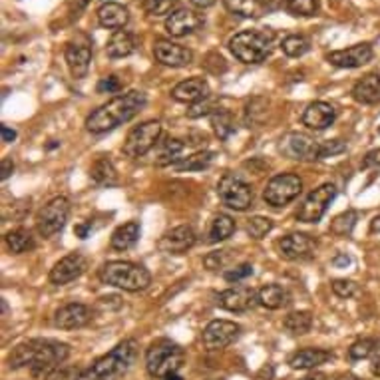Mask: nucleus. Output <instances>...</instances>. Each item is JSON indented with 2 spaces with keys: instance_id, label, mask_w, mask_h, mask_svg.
<instances>
[{
  "instance_id": "nucleus-55",
  "label": "nucleus",
  "mask_w": 380,
  "mask_h": 380,
  "mask_svg": "<svg viewBox=\"0 0 380 380\" xmlns=\"http://www.w3.org/2000/svg\"><path fill=\"white\" fill-rule=\"evenodd\" d=\"M332 265H334V267H347V265H351V257L347 253L337 255V257L332 259Z\"/></svg>"
},
{
  "instance_id": "nucleus-47",
  "label": "nucleus",
  "mask_w": 380,
  "mask_h": 380,
  "mask_svg": "<svg viewBox=\"0 0 380 380\" xmlns=\"http://www.w3.org/2000/svg\"><path fill=\"white\" fill-rule=\"evenodd\" d=\"M253 275V265L251 263H241L233 267V269H229V271H225V281L227 283H239V281H245L247 277H251Z\"/></svg>"
},
{
  "instance_id": "nucleus-7",
  "label": "nucleus",
  "mask_w": 380,
  "mask_h": 380,
  "mask_svg": "<svg viewBox=\"0 0 380 380\" xmlns=\"http://www.w3.org/2000/svg\"><path fill=\"white\" fill-rule=\"evenodd\" d=\"M217 195L229 209L247 211L253 205V189L235 174H225L217 184Z\"/></svg>"
},
{
  "instance_id": "nucleus-10",
  "label": "nucleus",
  "mask_w": 380,
  "mask_h": 380,
  "mask_svg": "<svg viewBox=\"0 0 380 380\" xmlns=\"http://www.w3.org/2000/svg\"><path fill=\"white\" fill-rule=\"evenodd\" d=\"M70 217V201L66 197H54L44 205L36 217V229L42 237H52L64 229Z\"/></svg>"
},
{
  "instance_id": "nucleus-17",
  "label": "nucleus",
  "mask_w": 380,
  "mask_h": 380,
  "mask_svg": "<svg viewBox=\"0 0 380 380\" xmlns=\"http://www.w3.org/2000/svg\"><path fill=\"white\" fill-rule=\"evenodd\" d=\"M374 56L371 44H354L351 48L334 50L327 54V60L337 68H361L364 64H369Z\"/></svg>"
},
{
  "instance_id": "nucleus-57",
  "label": "nucleus",
  "mask_w": 380,
  "mask_h": 380,
  "mask_svg": "<svg viewBox=\"0 0 380 380\" xmlns=\"http://www.w3.org/2000/svg\"><path fill=\"white\" fill-rule=\"evenodd\" d=\"M371 233L380 235V215L379 217H374V219L371 221Z\"/></svg>"
},
{
  "instance_id": "nucleus-13",
  "label": "nucleus",
  "mask_w": 380,
  "mask_h": 380,
  "mask_svg": "<svg viewBox=\"0 0 380 380\" xmlns=\"http://www.w3.org/2000/svg\"><path fill=\"white\" fill-rule=\"evenodd\" d=\"M281 154L287 156L289 159H297V162H317L321 159V144H317L312 137L299 134V132H291L281 139Z\"/></svg>"
},
{
  "instance_id": "nucleus-62",
  "label": "nucleus",
  "mask_w": 380,
  "mask_h": 380,
  "mask_svg": "<svg viewBox=\"0 0 380 380\" xmlns=\"http://www.w3.org/2000/svg\"><path fill=\"white\" fill-rule=\"evenodd\" d=\"M164 380H181V379H179L177 374H174V376H167V379H164Z\"/></svg>"
},
{
  "instance_id": "nucleus-4",
  "label": "nucleus",
  "mask_w": 380,
  "mask_h": 380,
  "mask_svg": "<svg viewBox=\"0 0 380 380\" xmlns=\"http://www.w3.org/2000/svg\"><path fill=\"white\" fill-rule=\"evenodd\" d=\"M186 361L184 349L171 339H157L146 351V369L154 379H167L174 376Z\"/></svg>"
},
{
  "instance_id": "nucleus-42",
  "label": "nucleus",
  "mask_w": 380,
  "mask_h": 380,
  "mask_svg": "<svg viewBox=\"0 0 380 380\" xmlns=\"http://www.w3.org/2000/svg\"><path fill=\"white\" fill-rule=\"evenodd\" d=\"M285 9L292 16H315L319 10V0H285Z\"/></svg>"
},
{
  "instance_id": "nucleus-19",
  "label": "nucleus",
  "mask_w": 380,
  "mask_h": 380,
  "mask_svg": "<svg viewBox=\"0 0 380 380\" xmlns=\"http://www.w3.org/2000/svg\"><path fill=\"white\" fill-rule=\"evenodd\" d=\"M195 239L197 237H195V231L191 225H179L176 229L167 231L157 241V247H159V251H164L167 255H184L194 247Z\"/></svg>"
},
{
  "instance_id": "nucleus-61",
  "label": "nucleus",
  "mask_w": 380,
  "mask_h": 380,
  "mask_svg": "<svg viewBox=\"0 0 380 380\" xmlns=\"http://www.w3.org/2000/svg\"><path fill=\"white\" fill-rule=\"evenodd\" d=\"M302 380H329L324 374H312V376H307V379Z\"/></svg>"
},
{
  "instance_id": "nucleus-6",
  "label": "nucleus",
  "mask_w": 380,
  "mask_h": 380,
  "mask_svg": "<svg viewBox=\"0 0 380 380\" xmlns=\"http://www.w3.org/2000/svg\"><path fill=\"white\" fill-rule=\"evenodd\" d=\"M271 42L273 38L267 32L243 30L229 40V50L243 64H259L271 54Z\"/></svg>"
},
{
  "instance_id": "nucleus-40",
  "label": "nucleus",
  "mask_w": 380,
  "mask_h": 380,
  "mask_svg": "<svg viewBox=\"0 0 380 380\" xmlns=\"http://www.w3.org/2000/svg\"><path fill=\"white\" fill-rule=\"evenodd\" d=\"M211 126H213L215 136L219 139H227L235 132V122L231 114L227 110H217L213 116H211Z\"/></svg>"
},
{
  "instance_id": "nucleus-21",
  "label": "nucleus",
  "mask_w": 380,
  "mask_h": 380,
  "mask_svg": "<svg viewBox=\"0 0 380 380\" xmlns=\"http://www.w3.org/2000/svg\"><path fill=\"white\" fill-rule=\"evenodd\" d=\"M201 26H204V16L187 9H177L166 20V32L174 38L187 36V34H191V32L201 28Z\"/></svg>"
},
{
  "instance_id": "nucleus-16",
  "label": "nucleus",
  "mask_w": 380,
  "mask_h": 380,
  "mask_svg": "<svg viewBox=\"0 0 380 380\" xmlns=\"http://www.w3.org/2000/svg\"><path fill=\"white\" fill-rule=\"evenodd\" d=\"M259 302V292H255L251 287H231L217 297V305L229 312H245L253 309Z\"/></svg>"
},
{
  "instance_id": "nucleus-48",
  "label": "nucleus",
  "mask_w": 380,
  "mask_h": 380,
  "mask_svg": "<svg viewBox=\"0 0 380 380\" xmlns=\"http://www.w3.org/2000/svg\"><path fill=\"white\" fill-rule=\"evenodd\" d=\"M229 253L231 251H227V249H221V251H211V253L207 255L204 259L205 267L209 269V271H217V269H223L227 261H229Z\"/></svg>"
},
{
  "instance_id": "nucleus-29",
  "label": "nucleus",
  "mask_w": 380,
  "mask_h": 380,
  "mask_svg": "<svg viewBox=\"0 0 380 380\" xmlns=\"http://www.w3.org/2000/svg\"><path fill=\"white\" fill-rule=\"evenodd\" d=\"M136 50V38L127 30H116L106 44V52L110 58H126L134 54Z\"/></svg>"
},
{
  "instance_id": "nucleus-32",
  "label": "nucleus",
  "mask_w": 380,
  "mask_h": 380,
  "mask_svg": "<svg viewBox=\"0 0 380 380\" xmlns=\"http://www.w3.org/2000/svg\"><path fill=\"white\" fill-rule=\"evenodd\" d=\"M139 239V223L137 221H127V223L120 225L116 231L112 233V249L116 251H127L137 243Z\"/></svg>"
},
{
  "instance_id": "nucleus-15",
  "label": "nucleus",
  "mask_w": 380,
  "mask_h": 380,
  "mask_svg": "<svg viewBox=\"0 0 380 380\" xmlns=\"http://www.w3.org/2000/svg\"><path fill=\"white\" fill-rule=\"evenodd\" d=\"M154 56L159 64L171 66V68H184V66H189L194 62L191 50L166 38H157L154 42Z\"/></svg>"
},
{
  "instance_id": "nucleus-38",
  "label": "nucleus",
  "mask_w": 380,
  "mask_h": 380,
  "mask_svg": "<svg viewBox=\"0 0 380 380\" xmlns=\"http://www.w3.org/2000/svg\"><path fill=\"white\" fill-rule=\"evenodd\" d=\"M357 221H359V213H357L354 209H347L344 213L337 215V217L332 219L329 231H331L332 235H337V237H347V235L352 233Z\"/></svg>"
},
{
  "instance_id": "nucleus-9",
  "label": "nucleus",
  "mask_w": 380,
  "mask_h": 380,
  "mask_svg": "<svg viewBox=\"0 0 380 380\" xmlns=\"http://www.w3.org/2000/svg\"><path fill=\"white\" fill-rule=\"evenodd\" d=\"M302 191V179L295 174H279L269 179L265 187L263 199L273 207H285L295 201Z\"/></svg>"
},
{
  "instance_id": "nucleus-34",
  "label": "nucleus",
  "mask_w": 380,
  "mask_h": 380,
  "mask_svg": "<svg viewBox=\"0 0 380 380\" xmlns=\"http://www.w3.org/2000/svg\"><path fill=\"white\" fill-rule=\"evenodd\" d=\"M235 229H237V225H235L233 217L219 213L217 217H213L211 227H209V241H213V243L227 241L235 233Z\"/></svg>"
},
{
  "instance_id": "nucleus-8",
  "label": "nucleus",
  "mask_w": 380,
  "mask_h": 380,
  "mask_svg": "<svg viewBox=\"0 0 380 380\" xmlns=\"http://www.w3.org/2000/svg\"><path fill=\"white\" fill-rule=\"evenodd\" d=\"M159 137H162V124L157 120H149V122L136 126L127 134L122 149L127 157L136 159V157L146 156L149 149H154Z\"/></svg>"
},
{
  "instance_id": "nucleus-3",
  "label": "nucleus",
  "mask_w": 380,
  "mask_h": 380,
  "mask_svg": "<svg viewBox=\"0 0 380 380\" xmlns=\"http://www.w3.org/2000/svg\"><path fill=\"white\" fill-rule=\"evenodd\" d=\"M137 359V341L136 339H126L116 344L104 357L92 362L86 371H82L76 380H117L122 379Z\"/></svg>"
},
{
  "instance_id": "nucleus-5",
  "label": "nucleus",
  "mask_w": 380,
  "mask_h": 380,
  "mask_svg": "<svg viewBox=\"0 0 380 380\" xmlns=\"http://www.w3.org/2000/svg\"><path fill=\"white\" fill-rule=\"evenodd\" d=\"M100 281L116 289L137 292L146 291L152 285V275L146 267L130 261H110L100 269Z\"/></svg>"
},
{
  "instance_id": "nucleus-56",
  "label": "nucleus",
  "mask_w": 380,
  "mask_h": 380,
  "mask_svg": "<svg viewBox=\"0 0 380 380\" xmlns=\"http://www.w3.org/2000/svg\"><path fill=\"white\" fill-rule=\"evenodd\" d=\"M189 2L194 4L195 9L204 10V9H209V6H213L217 0H189Z\"/></svg>"
},
{
  "instance_id": "nucleus-51",
  "label": "nucleus",
  "mask_w": 380,
  "mask_h": 380,
  "mask_svg": "<svg viewBox=\"0 0 380 380\" xmlns=\"http://www.w3.org/2000/svg\"><path fill=\"white\" fill-rule=\"evenodd\" d=\"M380 167V147L369 152L362 159V169H379Z\"/></svg>"
},
{
  "instance_id": "nucleus-39",
  "label": "nucleus",
  "mask_w": 380,
  "mask_h": 380,
  "mask_svg": "<svg viewBox=\"0 0 380 380\" xmlns=\"http://www.w3.org/2000/svg\"><path fill=\"white\" fill-rule=\"evenodd\" d=\"M281 50L289 58H301L302 54H307L311 50V42L301 34H289L281 42Z\"/></svg>"
},
{
  "instance_id": "nucleus-37",
  "label": "nucleus",
  "mask_w": 380,
  "mask_h": 380,
  "mask_svg": "<svg viewBox=\"0 0 380 380\" xmlns=\"http://www.w3.org/2000/svg\"><path fill=\"white\" fill-rule=\"evenodd\" d=\"M184 142H179L176 137H167L166 142H162L159 147V156H157V166H176L179 154L184 152Z\"/></svg>"
},
{
  "instance_id": "nucleus-33",
  "label": "nucleus",
  "mask_w": 380,
  "mask_h": 380,
  "mask_svg": "<svg viewBox=\"0 0 380 380\" xmlns=\"http://www.w3.org/2000/svg\"><path fill=\"white\" fill-rule=\"evenodd\" d=\"M4 239H6V245H9V249L14 255L28 253L32 249H36V241H34L32 233L28 229H22V227L9 231Z\"/></svg>"
},
{
  "instance_id": "nucleus-53",
  "label": "nucleus",
  "mask_w": 380,
  "mask_h": 380,
  "mask_svg": "<svg viewBox=\"0 0 380 380\" xmlns=\"http://www.w3.org/2000/svg\"><path fill=\"white\" fill-rule=\"evenodd\" d=\"M90 229H92V223L86 221V223L76 225V227H74V233H76V237H80V239H86L90 235Z\"/></svg>"
},
{
  "instance_id": "nucleus-54",
  "label": "nucleus",
  "mask_w": 380,
  "mask_h": 380,
  "mask_svg": "<svg viewBox=\"0 0 380 380\" xmlns=\"http://www.w3.org/2000/svg\"><path fill=\"white\" fill-rule=\"evenodd\" d=\"M0 136H2V142L10 144V142H14V139H16V132H14V130H10L9 126H2L0 127Z\"/></svg>"
},
{
  "instance_id": "nucleus-28",
  "label": "nucleus",
  "mask_w": 380,
  "mask_h": 380,
  "mask_svg": "<svg viewBox=\"0 0 380 380\" xmlns=\"http://www.w3.org/2000/svg\"><path fill=\"white\" fill-rule=\"evenodd\" d=\"M225 9L243 19H259L271 9V0H223Z\"/></svg>"
},
{
  "instance_id": "nucleus-2",
  "label": "nucleus",
  "mask_w": 380,
  "mask_h": 380,
  "mask_svg": "<svg viewBox=\"0 0 380 380\" xmlns=\"http://www.w3.org/2000/svg\"><path fill=\"white\" fill-rule=\"evenodd\" d=\"M147 97L139 90H130L126 94L112 97L104 106L94 110L86 120V130L90 134H106L122 124H127L146 107Z\"/></svg>"
},
{
  "instance_id": "nucleus-25",
  "label": "nucleus",
  "mask_w": 380,
  "mask_h": 380,
  "mask_svg": "<svg viewBox=\"0 0 380 380\" xmlns=\"http://www.w3.org/2000/svg\"><path fill=\"white\" fill-rule=\"evenodd\" d=\"M332 359H334V354L324 349H301L289 359V366L295 371H311V369H317Z\"/></svg>"
},
{
  "instance_id": "nucleus-59",
  "label": "nucleus",
  "mask_w": 380,
  "mask_h": 380,
  "mask_svg": "<svg viewBox=\"0 0 380 380\" xmlns=\"http://www.w3.org/2000/svg\"><path fill=\"white\" fill-rule=\"evenodd\" d=\"M90 4V0H74V6H76V12L84 10Z\"/></svg>"
},
{
  "instance_id": "nucleus-1",
  "label": "nucleus",
  "mask_w": 380,
  "mask_h": 380,
  "mask_svg": "<svg viewBox=\"0 0 380 380\" xmlns=\"http://www.w3.org/2000/svg\"><path fill=\"white\" fill-rule=\"evenodd\" d=\"M70 357V347L66 342L52 339H32L14 347L9 357V366L12 371L30 369L34 376L50 374Z\"/></svg>"
},
{
  "instance_id": "nucleus-49",
  "label": "nucleus",
  "mask_w": 380,
  "mask_h": 380,
  "mask_svg": "<svg viewBox=\"0 0 380 380\" xmlns=\"http://www.w3.org/2000/svg\"><path fill=\"white\" fill-rule=\"evenodd\" d=\"M342 152H347V144L342 139H329V142L321 144V159L339 156Z\"/></svg>"
},
{
  "instance_id": "nucleus-18",
  "label": "nucleus",
  "mask_w": 380,
  "mask_h": 380,
  "mask_svg": "<svg viewBox=\"0 0 380 380\" xmlns=\"http://www.w3.org/2000/svg\"><path fill=\"white\" fill-rule=\"evenodd\" d=\"M88 261L86 257L80 253H70L66 257H62L58 263L52 267L50 271V283L54 285H68L72 281H76L80 275L86 271Z\"/></svg>"
},
{
  "instance_id": "nucleus-43",
  "label": "nucleus",
  "mask_w": 380,
  "mask_h": 380,
  "mask_svg": "<svg viewBox=\"0 0 380 380\" xmlns=\"http://www.w3.org/2000/svg\"><path fill=\"white\" fill-rule=\"evenodd\" d=\"M273 231V221L269 217H261V215H255L247 221V233L251 235L253 239H263L267 237V233Z\"/></svg>"
},
{
  "instance_id": "nucleus-45",
  "label": "nucleus",
  "mask_w": 380,
  "mask_h": 380,
  "mask_svg": "<svg viewBox=\"0 0 380 380\" xmlns=\"http://www.w3.org/2000/svg\"><path fill=\"white\" fill-rule=\"evenodd\" d=\"M217 110H219V107L215 106L213 100L205 97V100L197 102V104H191V107L187 110V117L197 120V117H204V116H213Z\"/></svg>"
},
{
  "instance_id": "nucleus-24",
  "label": "nucleus",
  "mask_w": 380,
  "mask_h": 380,
  "mask_svg": "<svg viewBox=\"0 0 380 380\" xmlns=\"http://www.w3.org/2000/svg\"><path fill=\"white\" fill-rule=\"evenodd\" d=\"M171 97L184 104H197L209 97V84L204 78H187L171 90Z\"/></svg>"
},
{
  "instance_id": "nucleus-20",
  "label": "nucleus",
  "mask_w": 380,
  "mask_h": 380,
  "mask_svg": "<svg viewBox=\"0 0 380 380\" xmlns=\"http://www.w3.org/2000/svg\"><path fill=\"white\" fill-rule=\"evenodd\" d=\"M90 321H92V311L82 302H68L54 312V327L62 329V331L80 329V327L88 324Z\"/></svg>"
},
{
  "instance_id": "nucleus-52",
  "label": "nucleus",
  "mask_w": 380,
  "mask_h": 380,
  "mask_svg": "<svg viewBox=\"0 0 380 380\" xmlns=\"http://www.w3.org/2000/svg\"><path fill=\"white\" fill-rule=\"evenodd\" d=\"M12 171H14V164H12V159L4 157V159L0 162V179H2V181H6V179L12 176Z\"/></svg>"
},
{
  "instance_id": "nucleus-14",
  "label": "nucleus",
  "mask_w": 380,
  "mask_h": 380,
  "mask_svg": "<svg viewBox=\"0 0 380 380\" xmlns=\"http://www.w3.org/2000/svg\"><path fill=\"white\" fill-rule=\"evenodd\" d=\"M66 64L74 78H84L88 74L90 62H92V42L88 36L80 34L66 44Z\"/></svg>"
},
{
  "instance_id": "nucleus-44",
  "label": "nucleus",
  "mask_w": 380,
  "mask_h": 380,
  "mask_svg": "<svg viewBox=\"0 0 380 380\" xmlns=\"http://www.w3.org/2000/svg\"><path fill=\"white\" fill-rule=\"evenodd\" d=\"M146 10L152 16L174 14L177 10V0H146Z\"/></svg>"
},
{
  "instance_id": "nucleus-31",
  "label": "nucleus",
  "mask_w": 380,
  "mask_h": 380,
  "mask_svg": "<svg viewBox=\"0 0 380 380\" xmlns=\"http://www.w3.org/2000/svg\"><path fill=\"white\" fill-rule=\"evenodd\" d=\"M289 302H291V295L281 285H265L263 289L259 291V305L269 309V311L283 309Z\"/></svg>"
},
{
  "instance_id": "nucleus-30",
  "label": "nucleus",
  "mask_w": 380,
  "mask_h": 380,
  "mask_svg": "<svg viewBox=\"0 0 380 380\" xmlns=\"http://www.w3.org/2000/svg\"><path fill=\"white\" fill-rule=\"evenodd\" d=\"M90 179L97 187H112L117 184V169L110 157H97L90 167Z\"/></svg>"
},
{
  "instance_id": "nucleus-58",
  "label": "nucleus",
  "mask_w": 380,
  "mask_h": 380,
  "mask_svg": "<svg viewBox=\"0 0 380 380\" xmlns=\"http://www.w3.org/2000/svg\"><path fill=\"white\" fill-rule=\"evenodd\" d=\"M371 371H372V374H374V376H380V354L376 357V359H374V361H372Z\"/></svg>"
},
{
  "instance_id": "nucleus-22",
  "label": "nucleus",
  "mask_w": 380,
  "mask_h": 380,
  "mask_svg": "<svg viewBox=\"0 0 380 380\" xmlns=\"http://www.w3.org/2000/svg\"><path fill=\"white\" fill-rule=\"evenodd\" d=\"M315 247H317V241L305 233H291L279 241L281 255H283L285 259H289V261L309 259L315 253Z\"/></svg>"
},
{
  "instance_id": "nucleus-50",
  "label": "nucleus",
  "mask_w": 380,
  "mask_h": 380,
  "mask_svg": "<svg viewBox=\"0 0 380 380\" xmlns=\"http://www.w3.org/2000/svg\"><path fill=\"white\" fill-rule=\"evenodd\" d=\"M122 90V82L117 76H106L97 82V92L100 94H117Z\"/></svg>"
},
{
  "instance_id": "nucleus-11",
  "label": "nucleus",
  "mask_w": 380,
  "mask_h": 380,
  "mask_svg": "<svg viewBox=\"0 0 380 380\" xmlns=\"http://www.w3.org/2000/svg\"><path fill=\"white\" fill-rule=\"evenodd\" d=\"M334 197H337V186L334 184H322L317 189H312L299 207L297 219L301 223H319Z\"/></svg>"
},
{
  "instance_id": "nucleus-27",
  "label": "nucleus",
  "mask_w": 380,
  "mask_h": 380,
  "mask_svg": "<svg viewBox=\"0 0 380 380\" xmlns=\"http://www.w3.org/2000/svg\"><path fill=\"white\" fill-rule=\"evenodd\" d=\"M352 97L364 104V106H372L380 102V76L379 74H369L361 78L354 86H352Z\"/></svg>"
},
{
  "instance_id": "nucleus-26",
  "label": "nucleus",
  "mask_w": 380,
  "mask_h": 380,
  "mask_svg": "<svg viewBox=\"0 0 380 380\" xmlns=\"http://www.w3.org/2000/svg\"><path fill=\"white\" fill-rule=\"evenodd\" d=\"M130 20V12L120 2H106L97 9V22L100 26L110 30H122Z\"/></svg>"
},
{
  "instance_id": "nucleus-36",
  "label": "nucleus",
  "mask_w": 380,
  "mask_h": 380,
  "mask_svg": "<svg viewBox=\"0 0 380 380\" xmlns=\"http://www.w3.org/2000/svg\"><path fill=\"white\" fill-rule=\"evenodd\" d=\"M213 152L205 149V152H197V154L186 157V159H179L174 167H176L177 171H204L205 167H209L213 164Z\"/></svg>"
},
{
  "instance_id": "nucleus-23",
  "label": "nucleus",
  "mask_w": 380,
  "mask_h": 380,
  "mask_svg": "<svg viewBox=\"0 0 380 380\" xmlns=\"http://www.w3.org/2000/svg\"><path fill=\"white\" fill-rule=\"evenodd\" d=\"M302 126L311 130H327L337 120V110L327 102H312L311 106L302 112Z\"/></svg>"
},
{
  "instance_id": "nucleus-60",
  "label": "nucleus",
  "mask_w": 380,
  "mask_h": 380,
  "mask_svg": "<svg viewBox=\"0 0 380 380\" xmlns=\"http://www.w3.org/2000/svg\"><path fill=\"white\" fill-rule=\"evenodd\" d=\"M334 380H362L359 376H354V374H341V376H337Z\"/></svg>"
},
{
  "instance_id": "nucleus-63",
  "label": "nucleus",
  "mask_w": 380,
  "mask_h": 380,
  "mask_svg": "<svg viewBox=\"0 0 380 380\" xmlns=\"http://www.w3.org/2000/svg\"><path fill=\"white\" fill-rule=\"evenodd\" d=\"M379 134H380V127H379Z\"/></svg>"
},
{
  "instance_id": "nucleus-35",
  "label": "nucleus",
  "mask_w": 380,
  "mask_h": 380,
  "mask_svg": "<svg viewBox=\"0 0 380 380\" xmlns=\"http://www.w3.org/2000/svg\"><path fill=\"white\" fill-rule=\"evenodd\" d=\"M285 329L295 337H301L312 329V315L309 311H292L285 319Z\"/></svg>"
},
{
  "instance_id": "nucleus-12",
  "label": "nucleus",
  "mask_w": 380,
  "mask_h": 380,
  "mask_svg": "<svg viewBox=\"0 0 380 380\" xmlns=\"http://www.w3.org/2000/svg\"><path fill=\"white\" fill-rule=\"evenodd\" d=\"M241 334V327L233 321H225V319H217L211 321L201 332V342L209 352L221 351L225 347L233 344Z\"/></svg>"
},
{
  "instance_id": "nucleus-46",
  "label": "nucleus",
  "mask_w": 380,
  "mask_h": 380,
  "mask_svg": "<svg viewBox=\"0 0 380 380\" xmlns=\"http://www.w3.org/2000/svg\"><path fill=\"white\" fill-rule=\"evenodd\" d=\"M332 292L341 299H351L359 292V285L351 279H334L332 281Z\"/></svg>"
},
{
  "instance_id": "nucleus-41",
  "label": "nucleus",
  "mask_w": 380,
  "mask_h": 380,
  "mask_svg": "<svg viewBox=\"0 0 380 380\" xmlns=\"http://www.w3.org/2000/svg\"><path fill=\"white\" fill-rule=\"evenodd\" d=\"M380 342L374 339H361V341L352 342L351 349H349V359L351 361H362V359H369L374 352L379 351Z\"/></svg>"
}]
</instances>
